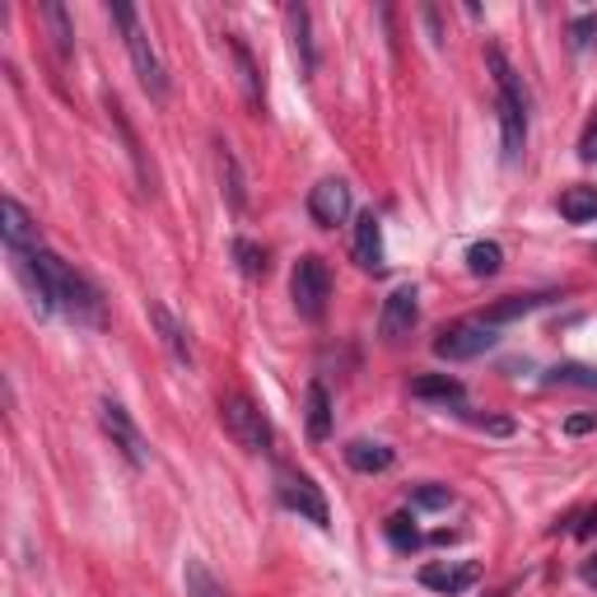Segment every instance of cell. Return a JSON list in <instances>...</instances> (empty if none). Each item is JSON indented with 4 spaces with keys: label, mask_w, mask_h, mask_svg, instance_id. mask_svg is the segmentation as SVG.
<instances>
[{
    "label": "cell",
    "mask_w": 597,
    "mask_h": 597,
    "mask_svg": "<svg viewBox=\"0 0 597 597\" xmlns=\"http://www.w3.org/2000/svg\"><path fill=\"white\" fill-rule=\"evenodd\" d=\"M42 20L52 24V42H56V52H61V56H71V47H75V28H71L66 5H42Z\"/></svg>",
    "instance_id": "26"
},
{
    "label": "cell",
    "mask_w": 597,
    "mask_h": 597,
    "mask_svg": "<svg viewBox=\"0 0 597 597\" xmlns=\"http://www.w3.org/2000/svg\"><path fill=\"white\" fill-rule=\"evenodd\" d=\"M546 383L551 388H584V392H597V369L588 365H556L546 373Z\"/></svg>",
    "instance_id": "25"
},
{
    "label": "cell",
    "mask_w": 597,
    "mask_h": 597,
    "mask_svg": "<svg viewBox=\"0 0 597 597\" xmlns=\"http://www.w3.org/2000/svg\"><path fill=\"white\" fill-rule=\"evenodd\" d=\"M593 34H597V14H579V20L570 24V47L574 52H584V47L593 42Z\"/></svg>",
    "instance_id": "30"
},
{
    "label": "cell",
    "mask_w": 597,
    "mask_h": 597,
    "mask_svg": "<svg viewBox=\"0 0 597 597\" xmlns=\"http://www.w3.org/2000/svg\"><path fill=\"white\" fill-rule=\"evenodd\" d=\"M491 71H495V85H499V136H505V160L518 164L523 160V145H528V89L513 75V66L505 61L499 47H491Z\"/></svg>",
    "instance_id": "2"
},
{
    "label": "cell",
    "mask_w": 597,
    "mask_h": 597,
    "mask_svg": "<svg viewBox=\"0 0 597 597\" xmlns=\"http://www.w3.org/2000/svg\"><path fill=\"white\" fill-rule=\"evenodd\" d=\"M392 458H397V453H392L388 444H373V439H351V444H345V462H351L355 471H365V477L388 471Z\"/></svg>",
    "instance_id": "16"
},
{
    "label": "cell",
    "mask_w": 597,
    "mask_h": 597,
    "mask_svg": "<svg viewBox=\"0 0 597 597\" xmlns=\"http://www.w3.org/2000/svg\"><path fill=\"white\" fill-rule=\"evenodd\" d=\"M556 206H560V215L570 219V225H588V219H597V187H588V182L564 187Z\"/></svg>",
    "instance_id": "19"
},
{
    "label": "cell",
    "mask_w": 597,
    "mask_h": 597,
    "mask_svg": "<svg viewBox=\"0 0 597 597\" xmlns=\"http://www.w3.org/2000/svg\"><path fill=\"white\" fill-rule=\"evenodd\" d=\"M276 491H280V505L294 509L298 518H308V523H318L327 528V499L322 491L313 485V477H304V471H290V467H280V477H276Z\"/></svg>",
    "instance_id": "7"
},
{
    "label": "cell",
    "mask_w": 597,
    "mask_h": 597,
    "mask_svg": "<svg viewBox=\"0 0 597 597\" xmlns=\"http://www.w3.org/2000/svg\"><path fill=\"white\" fill-rule=\"evenodd\" d=\"M411 397H420V402H462L467 397V388L453 379V373H420V379L411 383Z\"/></svg>",
    "instance_id": "18"
},
{
    "label": "cell",
    "mask_w": 597,
    "mask_h": 597,
    "mask_svg": "<svg viewBox=\"0 0 597 597\" xmlns=\"http://www.w3.org/2000/svg\"><path fill=\"white\" fill-rule=\"evenodd\" d=\"M556 294H509V298H499V304H491L481 313L491 327H505V322H513V318H528V313H537L542 304H551Z\"/></svg>",
    "instance_id": "15"
},
{
    "label": "cell",
    "mask_w": 597,
    "mask_h": 597,
    "mask_svg": "<svg viewBox=\"0 0 597 597\" xmlns=\"http://www.w3.org/2000/svg\"><path fill=\"white\" fill-rule=\"evenodd\" d=\"M113 24L122 28V42H127L131 66H136V75H140V85H145V93H150L154 103H164V99H168V75H164V61H160V52H154L150 34L140 28L136 10H131V5H113Z\"/></svg>",
    "instance_id": "3"
},
{
    "label": "cell",
    "mask_w": 597,
    "mask_h": 597,
    "mask_svg": "<svg viewBox=\"0 0 597 597\" xmlns=\"http://www.w3.org/2000/svg\"><path fill=\"white\" fill-rule=\"evenodd\" d=\"M150 322L160 327V341H164V351L173 355V365H182V369H192L196 365V351H192V332L173 318V313L164 304H150Z\"/></svg>",
    "instance_id": "12"
},
{
    "label": "cell",
    "mask_w": 597,
    "mask_h": 597,
    "mask_svg": "<svg viewBox=\"0 0 597 597\" xmlns=\"http://www.w3.org/2000/svg\"><path fill=\"white\" fill-rule=\"evenodd\" d=\"M388 542L397 546V551H416V546H420V532H416V523H411V513H392V518H388Z\"/></svg>",
    "instance_id": "27"
},
{
    "label": "cell",
    "mask_w": 597,
    "mask_h": 597,
    "mask_svg": "<svg viewBox=\"0 0 597 597\" xmlns=\"http://www.w3.org/2000/svg\"><path fill=\"white\" fill-rule=\"evenodd\" d=\"M0 233H5V247H10V257H24V253H34V247H42L38 219L28 215V211H24L14 196H5V201H0Z\"/></svg>",
    "instance_id": "10"
},
{
    "label": "cell",
    "mask_w": 597,
    "mask_h": 597,
    "mask_svg": "<svg viewBox=\"0 0 597 597\" xmlns=\"http://www.w3.org/2000/svg\"><path fill=\"white\" fill-rule=\"evenodd\" d=\"M99 420H103V434L113 439V448H122V458H127L131 467H145V462H150L145 439H140V430H136V420H131L127 406L107 397V402L99 406Z\"/></svg>",
    "instance_id": "8"
},
{
    "label": "cell",
    "mask_w": 597,
    "mask_h": 597,
    "mask_svg": "<svg viewBox=\"0 0 597 597\" xmlns=\"http://www.w3.org/2000/svg\"><path fill=\"white\" fill-rule=\"evenodd\" d=\"M233 257H239L243 276H262V271H266V253H262L257 243H247V239H239V243H233Z\"/></svg>",
    "instance_id": "29"
},
{
    "label": "cell",
    "mask_w": 597,
    "mask_h": 597,
    "mask_svg": "<svg viewBox=\"0 0 597 597\" xmlns=\"http://www.w3.org/2000/svg\"><path fill=\"white\" fill-rule=\"evenodd\" d=\"M495 345H499V327H491L485 318H462L434 336V355L462 365V359H477L485 351H495Z\"/></svg>",
    "instance_id": "6"
},
{
    "label": "cell",
    "mask_w": 597,
    "mask_h": 597,
    "mask_svg": "<svg viewBox=\"0 0 597 597\" xmlns=\"http://www.w3.org/2000/svg\"><path fill=\"white\" fill-rule=\"evenodd\" d=\"M229 52H233V66H239V85H243V93H247V103L262 113V80H257V61H253V52H247V42L239 38V34H229Z\"/></svg>",
    "instance_id": "21"
},
{
    "label": "cell",
    "mask_w": 597,
    "mask_h": 597,
    "mask_svg": "<svg viewBox=\"0 0 597 597\" xmlns=\"http://www.w3.org/2000/svg\"><path fill=\"white\" fill-rule=\"evenodd\" d=\"M182 588H187V597H229V588L219 584V579L206 570V560H187L182 564Z\"/></svg>",
    "instance_id": "22"
},
{
    "label": "cell",
    "mask_w": 597,
    "mask_h": 597,
    "mask_svg": "<svg viewBox=\"0 0 597 597\" xmlns=\"http://www.w3.org/2000/svg\"><path fill=\"white\" fill-rule=\"evenodd\" d=\"M219 420H225V434L239 444L243 453H271V420L262 416V406L253 397H243V392H233V397L219 402Z\"/></svg>",
    "instance_id": "4"
},
{
    "label": "cell",
    "mask_w": 597,
    "mask_h": 597,
    "mask_svg": "<svg viewBox=\"0 0 597 597\" xmlns=\"http://www.w3.org/2000/svg\"><path fill=\"white\" fill-rule=\"evenodd\" d=\"M355 262L365 266V271L379 276L383 266H388V253H383V225H379V215L365 211L355 219Z\"/></svg>",
    "instance_id": "13"
},
{
    "label": "cell",
    "mask_w": 597,
    "mask_h": 597,
    "mask_svg": "<svg viewBox=\"0 0 597 597\" xmlns=\"http://www.w3.org/2000/svg\"><path fill=\"white\" fill-rule=\"evenodd\" d=\"M219 182H225V196L233 211L247 206V192H243V173H239V160H233L229 145H219Z\"/></svg>",
    "instance_id": "23"
},
{
    "label": "cell",
    "mask_w": 597,
    "mask_h": 597,
    "mask_svg": "<svg viewBox=\"0 0 597 597\" xmlns=\"http://www.w3.org/2000/svg\"><path fill=\"white\" fill-rule=\"evenodd\" d=\"M499 266H505V247L499 243H471L467 247V271L471 276H499Z\"/></svg>",
    "instance_id": "24"
},
{
    "label": "cell",
    "mask_w": 597,
    "mask_h": 597,
    "mask_svg": "<svg viewBox=\"0 0 597 597\" xmlns=\"http://www.w3.org/2000/svg\"><path fill=\"white\" fill-rule=\"evenodd\" d=\"M308 215L318 219L322 229L345 225V215H351V187H345L341 178H322V182L308 192Z\"/></svg>",
    "instance_id": "11"
},
{
    "label": "cell",
    "mask_w": 597,
    "mask_h": 597,
    "mask_svg": "<svg viewBox=\"0 0 597 597\" xmlns=\"http://www.w3.org/2000/svg\"><path fill=\"white\" fill-rule=\"evenodd\" d=\"M34 257H38V266L47 271L52 304L66 313V318H75V322H103V294L93 290L71 262H61L56 253H47V247H34Z\"/></svg>",
    "instance_id": "1"
},
{
    "label": "cell",
    "mask_w": 597,
    "mask_h": 597,
    "mask_svg": "<svg viewBox=\"0 0 597 597\" xmlns=\"http://www.w3.org/2000/svg\"><path fill=\"white\" fill-rule=\"evenodd\" d=\"M332 434V397H327V383L313 379L308 383V439L313 444H327Z\"/></svg>",
    "instance_id": "17"
},
{
    "label": "cell",
    "mask_w": 597,
    "mask_h": 597,
    "mask_svg": "<svg viewBox=\"0 0 597 597\" xmlns=\"http://www.w3.org/2000/svg\"><path fill=\"white\" fill-rule=\"evenodd\" d=\"M588 430H597V411H588V416H570V420H564V434H588Z\"/></svg>",
    "instance_id": "31"
},
{
    "label": "cell",
    "mask_w": 597,
    "mask_h": 597,
    "mask_svg": "<svg viewBox=\"0 0 597 597\" xmlns=\"http://www.w3.org/2000/svg\"><path fill=\"white\" fill-rule=\"evenodd\" d=\"M416 322H420V294H416V285H397V290L383 298V313H379V332H383V341L411 336Z\"/></svg>",
    "instance_id": "9"
},
{
    "label": "cell",
    "mask_w": 597,
    "mask_h": 597,
    "mask_svg": "<svg viewBox=\"0 0 597 597\" xmlns=\"http://www.w3.org/2000/svg\"><path fill=\"white\" fill-rule=\"evenodd\" d=\"M411 505L416 509H448L453 505V491H448V485H416V491H411Z\"/></svg>",
    "instance_id": "28"
},
{
    "label": "cell",
    "mask_w": 597,
    "mask_h": 597,
    "mask_svg": "<svg viewBox=\"0 0 597 597\" xmlns=\"http://www.w3.org/2000/svg\"><path fill=\"white\" fill-rule=\"evenodd\" d=\"M579 160H584V164L597 160V117H593V127H588V136H584V145H579Z\"/></svg>",
    "instance_id": "32"
},
{
    "label": "cell",
    "mask_w": 597,
    "mask_h": 597,
    "mask_svg": "<svg viewBox=\"0 0 597 597\" xmlns=\"http://www.w3.org/2000/svg\"><path fill=\"white\" fill-rule=\"evenodd\" d=\"M290 294H294L298 318L322 322L327 298H332V271H327V262H322V257H313V253H308V257H298L294 276H290Z\"/></svg>",
    "instance_id": "5"
},
{
    "label": "cell",
    "mask_w": 597,
    "mask_h": 597,
    "mask_svg": "<svg viewBox=\"0 0 597 597\" xmlns=\"http://www.w3.org/2000/svg\"><path fill=\"white\" fill-rule=\"evenodd\" d=\"M290 42H294V56H298V71L313 75L318 71V52H313V34H308V10L304 5H290Z\"/></svg>",
    "instance_id": "20"
},
{
    "label": "cell",
    "mask_w": 597,
    "mask_h": 597,
    "mask_svg": "<svg viewBox=\"0 0 597 597\" xmlns=\"http://www.w3.org/2000/svg\"><path fill=\"white\" fill-rule=\"evenodd\" d=\"M584 584H588V588H597V556L584 564Z\"/></svg>",
    "instance_id": "33"
},
{
    "label": "cell",
    "mask_w": 597,
    "mask_h": 597,
    "mask_svg": "<svg viewBox=\"0 0 597 597\" xmlns=\"http://www.w3.org/2000/svg\"><path fill=\"white\" fill-rule=\"evenodd\" d=\"M481 579V564L477 560H462V564H425L420 570V584L434 588V593H467L471 584Z\"/></svg>",
    "instance_id": "14"
}]
</instances>
